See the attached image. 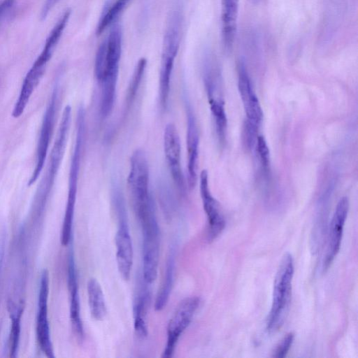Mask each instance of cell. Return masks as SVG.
Here are the masks:
<instances>
[{
  "label": "cell",
  "instance_id": "cell-11",
  "mask_svg": "<svg viewBox=\"0 0 358 358\" xmlns=\"http://www.w3.org/2000/svg\"><path fill=\"white\" fill-rule=\"evenodd\" d=\"M164 152L172 179L178 189L185 191V180L181 166V146L176 127L173 123L166 125L163 135Z\"/></svg>",
  "mask_w": 358,
  "mask_h": 358
},
{
  "label": "cell",
  "instance_id": "cell-17",
  "mask_svg": "<svg viewBox=\"0 0 358 358\" xmlns=\"http://www.w3.org/2000/svg\"><path fill=\"white\" fill-rule=\"evenodd\" d=\"M68 287L70 292V320L77 338L82 341L84 329L80 316V305L77 281V275L73 253L71 252L68 258Z\"/></svg>",
  "mask_w": 358,
  "mask_h": 358
},
{
  "label": "cell",
  "instance_id": "cell-9",
  "mask_svg": "<svg viewBox=\"0 0 358 358\" xmlns=\"http://www.w3.org/2000/svg\"><path fill=\"white\" fill-rule=\"evenodd\" d=\"M55 49L54 45L45 42L42 52L23 80L19 96L12 112L13 117L18 118L23 114L33 92L45 73L48 63L51 59Z\"/></svg>",
  "mask_w": 358,
  "mask_h": 358
},
{
  "label": "cell",
  "instance_id": "cell-2",
  "mask_svg": "<svg viewBox=\"0 0 358 358\" xmlns=\"http://www.w3.org/2000/svg\"><path fill=\"white\" fill-rule=\"evenodd\" d=\"M294 271L293 258L289 253H286L274 280L272 304L266 322V329L270 333L280 329L287 316L292 299Z\"/></svg>",
  "mask_w": 358,
  "mask_h": 358
},
{
  "label": "cell",
  "instance_id": "cell-30",
  "mask_svg": "<svg viewBox=\"0 0 358 358\" xmlns=\"http://www.w3.org/2000/svg\"><path fill=\"white\" fill-rule=\"evenodd\" d=\"M3 258V250L2 249L1 251V254H0V274H1V267H2Z\"/></svg>",
  "mask_w": 358,
  "mask_h": 358
},
{
  "label": "cell",
  "instance_id": "cell-15",
  "mask_svg": "<svg viewBox=\"0 0 358 358\" xmlns=\"http://www.w3.org/2000/svg\"><path fill=\"white\" fill-rule=\"evenodd\" d=\"M349 210V201L345 196L338 201L329 225L323 270L327 269L336 257L340 248L345 222Z\"/></svg>",
  "mask_w": 358,
  "mask_h": 358
},
{
  "label": "cell",
  "instance_id": "cell-7",
  "mask_svg": "<svg viewBox=\"0 0 358 358\" xmlns=\"http://www.w3.org/2000/svg\"><path fill=\"white\" fill-rule=\"evenodd\" d=\"M139 222L143 231V278L151 284L157 279L159 259V228L155 208Z\"/></svg>",
  "mask_w": 358,
  "mask_h": 358
},
{
  "label": "cell",
  "instance_id": "cell-26",
  "mask_svg": "<svg viewBox=\"0 0 358 358\" xmlns=\"http://www.w3.org/2000/svg\"><path fill=\"white\" fill-rule=\"evenodd\" d=\"M294 338V335L293 333L286 334L276 346L273 357L275 358L285 357L293 343Z\"/></svg>",
  "mask_w": 358,
  "mask_h": 358
},
{
  "label": "cell",
  "instance_id": "cell-27",
  "mask_svg": "<svg viewBox=\"0 0 358 358\" xmlns=\"http://www.w3.org/2000/svg\"><path fill=\"white\" fill-rule=\"evenodd\" d=\"M257 151L261 162L264 167L269 164V149L265 138L262 136L257 137Z\"/></svg>",
  "mask_w": 358,
  "mask_h": 358
},
{
  "label": "cell",
  "instance_id": "cell-29",
  "mask_svg": "<svg viewBox=\"0 0 358 358\" xmlns=\"http://www.w3.org/2000/svg\"><path fill=\"white\" fill-rule=\"evenodd\" d=\"M59 0H46L44 3L41 13V17L42 19H45L47 15H48L49 12L52 10V8L54 7V6L57 3Z\"/></svg>",
  "mask_w": 358,
  "mask_h": 358
},
{
  "label": "cell",
  "instance_id": "cell-14",
  "mask_svg": "<svg viewBox=\"0 0 358 358\" xmlns=\"http://www.w3.org/2000/svg\"><path fill=\"white\" fill-rule=\"evenodd\" d=\"M199 189L203 208L208 219L207 239L209 242L215 239L225 227V220L218 202L213 196L208 183V174L203 170L199 176Z\"/></svg>",
  "mask_w": 358,
  "mask_h": 358
},
{
  "label": "cell",
  "instance_id": "cell-4",
  "mask_svg": "<svg viewBox=\"0 0 358 358\" xmlns=\"http://www.w3.org/2000/svg\"><path fill=\"white\" fill-rule=\"evenodd\" d=\"M149 166L145 152L135 150L129 160L127 184L134 213L139 220L155 208L149 187Z\"/></svg>",
  "mask_w": 358,
  "mask_h": 358
},
{
  "label": "cell",
  "instance_id": "cell-13",
  "mask_svg": "<svg viewBox=\"0 0 358 358\" xmlns=\"http://www.w3.org/2000/svg\"><path fill=\"white\" fill-rule=\"evenodd\" d=\"M49 295V273L43 270L40 280L38 299V314L36 334L38 344L42 352L48 357L54 358L53 346L51 341L48 317V301Z\"/></svg>",
  "mask_w": 358,
  "mask_h": 358
},
{
  "label": "cell",
  "instance_id": "cell-20",
  "mask_svg": "<svg viewBox=\"0 0 358 358\" xmlns=\"http://www.w3.org/2000/svg\"><path fill=\"white\" fill-rule=\"evenodd\" d=\"M176 267V250L172 247L167 258L166 270L162 287L157 295L155 309L157 311L162 310L166 306L172 290Z\"/></svg>",
  "mask_w": 358,
  "mask_h": 358
},
{
  "label": "cell",
  "instance_id": "cell-18",
  "mask_svg": "<svg viewBox=\"0 0 358 358\" xmlns=\"http://www.w3.org/2000/svg\"><path fill=\"white\" fill-rule=\"evenodd\" d=\"M239 0H221V38L226 53H230L234 43L238 15Z\"/></svg>",
  "mask_w": 358,
  "mask_h": 358
},
{
  "label": "cell",
  "instance_id": "cell-21",
  "mask_svg": "<svg viewBox=\"0 0 358 358\" xmlns=\"http://www.w3.org/2000/svg\"><path fill=\"white\" fill-rule=\"evenodd\" d=\"M88 303L92 317L96 320H102L107 313L104 295L99 282L92 278L87 285Z\"/></svg>",
  "mask_w": 358,
  "mask_h": 358
},
{
  "label": "cell",
  "instance_id": "cell-22",
  "mask_svg": "<svg viewBox=\"0 0 358 358\" xmlns=\"http://www.w3.org/2000/svg\"><path fill=\"white\" fill-rule=\"evenodd\" d=\"M146 66L147 59L144 57H142L138 61L134 68L127 89L124 108V116L128 113L129 109L131 108L133 103L136 99V96L138 94L145 72Z\"/></svg>",
  "mask_w": 358,
  "mask_h": 358
},
{
  "label": "cell",
  "instance_id": "cell-5",
  "mask_svg": "<svg viewBox=\"0 0 358 358\" xmlns=\"http://www.w3.org/2000/svg\"><path fill=\"white\" fill-rule=\"evenodd\" d=\"M71 122V107L66 106L51 150L49 164L45 176L40 183L35 198V209L37 213L43 210L55 183L67 143Z\"/></svg>",
  "mask_w": 358,
  "mask_h": 358
},
{
  "label": "cell",
  "instance_id": "cell-12",
  "mask_svg": "<svg viewBox=\"0 0 358 358\" xmlns=\"http://www.w3.org/2000/svg\"><path fill=\"white\" fill-rule=\"evenodd\" d=\"M183 101L187 118V181L189 188H194L197 180L199 135L196 119L192 106L185 92Z\"/></svg>",
  "mask_w": 358,
  "mask_h": 358
},
{
  "label": "cell",
  "instance_id": "cell-24",
  "mask_svg": "<svg viewBox=\"0 0 358 358\" xmlns=\"http://www.w3.org/2000/svg\"><path fill=\"white\" fill-rule=\"evenodd\" d=\"M9 310L11 320V328L9 338L10 356L11 357H16L20 341V323L23 313V306L22 305L16 306L10 304Z\"/></svg>",
  "mask_w": 358,
  "mask_h": 358
},
{
  "label": "cell",
  "instance_id": "cell-6",
  "mask_svg": "<svg viewBox=\"0 0 358 358\" xmlns=\"http://www.w3.org/2000/svg\"><path fill=\"white\" fill-rule=\"evenodd\" d=\"M111 200L118 222L115 236L117 266L121 276L124 280H129L132 268L134 251L125 200L120 187L112 188Z\"/></svg>",
  "mask_w": 358,
  "mask_h": 358
},
{
  "label": "cell",
  "instance_id": "cell-1",
  "mask_svg": "<svg viewBox=\"0 0 358 358\" xmlns=\"http://www.w3.org/2000/svg\"><path fill=\"white\" fill-rule=\"evenodd\" d=\"M122 44V30L115 24L96 51L94 76L101 85L100 115L103 119L110 115L115 102Z\"/></svg>",
  "mask_w": 358,
  "mask_h": 358
},
{
  "label": "cell",
  "instance_id": "cell-25",
  "mask_svg": "<svg viewBox=\"0 0 358 358\" xmlns=\"http://www.w3.org/2000/svg\"><path fill=\"white\" fill-rule=\"evenodd\" d=\"M130 1L131 0H115L101 16L96 28V35H101L108 27L112 25Z\"/></svg>",
  "mask_w": 358,
  "mask_h": 358
},
{
  "label": "cell",
  "instance_id": "cell-28",
  "mask_svg": "<svg viewBox=\"0 0 358 358\" xmlns=\"http://www.w3.org/2000/svg\"><path fill=\"white\" fill-rule=\"evenodd\" d=\"M15 0H3L0 2V27L2 22L14 4Z\"/></svg>",
  "mask_w": 358,
  "mask_h": 358
},
{
  "label": "cell",
  "instance_id": "cell-23",
  "mask_svg": "<svg viewBox=\"0 0 358 358\" xmlns=\"http://www.w3.org/2000/svg\"><path fill=\"white\" fill-rule=\"evenodd\" d=\"M210 109L213 117L215 131L219 141L223 143L225 141L227 120L222 99L208 100Z\"/></svg>",
  "mask_w": 358,
  "mask_h": 358
},
{
  "label": "cell",
  "instance_id": "cell-10",
  "mask_svg": "<svg viewBox=\"0 0 358 358\" xmlns=\"http://www.w3.org/2000/svg\"><path fill=\"white\" fill-rule=\"evenodd\" d=\"M200 299L197 296L184 299L177 306L167 326V341L162 357H172L177 342L189 325L197 310Z\"/></svg>",
  "mask_w": 358,
  "mask_h": 358
},
{
  "label": "cell",
  "instance_id": "cell-19",
  "mask_svg": "<svg viewBox=\"0 0 358 358\" xmlns=\"http://www.w3.org/2000/svg\"><path fill=\"white\" fill-rule=\"evenodd\" d=\"M150 301L149 289L141 287L134 301L133 315L135 332L138 337L142 338L148 335L146 316Z\"/></svg>",
  "mask_w": 358,
  "mask_h": 358
},
{
  "label": "cell",
  "instance_id": "cell-8",
  "mask_svg": "<svg viewBox=\"0 0 358 358\" xmlns=\"http://www.w3.org/2000/svg\"><path fill=\"white\" fill-rule=\"evenodd\" d=\"M58 81L57 80L55 83L51 96L43 117L37 143L35 168L29 180V186L33 185L38 180L46 159L59 102L60 86Z\"/></svg>",
  "mask_w": 358,
  "mask_h": 358
},
{
  "label": "cell",
  "instance_id": "cell-16",
  "mask_svg": "<svg viewBox=\"0 0 358 358\" xmlns=\"http://www.w3.org/2000/svg\"><path fill=\"white\" fill-rule=\"evenodd\" d=\"M238 87L247 117L246 120L258 127L262 122L263 112L243 62L238 66Z\"/></svg>",
  "mask_w": 358,
  "mask_h": 358
},
{
  "label": "cell",
  "instance_id": "cell-3",
  "mask_svg": "<svg viewBox=\"0 0 358 358\" xmlns=\"http://www.w3.org/2000/svg\"><path fill=\"white\" fill-rule=\"evenodd\" d=\"M181 27L182 15L176 9L169 17L163 40L159 76V98L163 109L168 105L171 76L180 46Z\"/></svg>",
  "mask_w": 358,
  "mask_h": 358
}]
</instances>
